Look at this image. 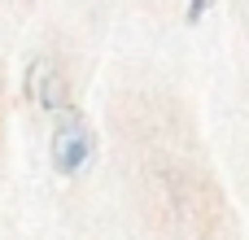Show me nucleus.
Returning <instances> with one entry per match:
<instances>
[{
  "label": "nucleus",
  "instance_id": "obj_2",
  "mask_svg": "<svg viewBox=\"0 0 249 240\" xmlns=\"http://www.w3.org/2000/svg\"><path fill=\"white\" fill-rule=\"evenodd\" d=\"M22 92H26V101H31L39 114H48V118H61V114L74 105L70 92H66V79L57 74V66H53L48 57H31V61H26Z\"/></svg>",
  "mask_w": 249,
  "mask_h": 240
},
{
  "label": "nucleus",
  "instance_id": "obj_1",
  "mask_svg": "<svg viewBox=\"0 0 249 240\" xmlns=\"http://www.w3.org/2000/svg\"><path fill=\"white\" fill-rule=\"evenodd\" d=\"M96 162V136L83 122V114L70 105L61 118H53V140H48V166L57 179H74Z\"/></svg>",
  "mask_w": 249,
  "mask_h": 240
},
{
  "label": "nucleus",
  "instance_id": "obj_3",
  "mask_svg": "<svg viewBox=\"0 0 249 240\" xmlns=\"http://www.w3.org/2000/svg\"><path fill=\"white\" fill-rule=\"evenodd\" d=\"M210 4H214V0H188V9H184V22H188V26H197V22L210 13Z\"/></svg>",
  "mask_w": 249,
  "mask_h": 240
}]
</instances>
